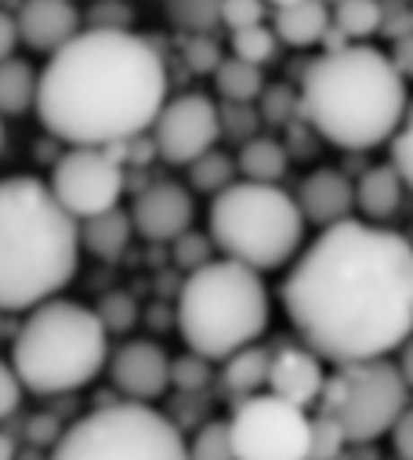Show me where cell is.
<instances>
[{
    "label": "cell",
    "instance_id": "6da1fadb",
    "mask_svg": "<svg viewBox=\"0 0 413 460\" xmlns=\"http://www.w3.org/2000/svg\"><path fill=\"white\" fill-rule=\"evenodd\" d=\"M283 312L323 363L388 359L413 333V243L363 217L320 228L290 261Z\"/></svg>",
    "mask_w": 413,
    "mask_h": 460
},
{
    "label": "cell",
    "instance_id": "7a4b0ae2",
    "mask_svg": "<svg viewBox=\"0 0 413 460\" xmlns=\"http://www.w3.org/2000/svg\"><path fill=\"white\" fill-rule=\"evenodd\" d=\"M171 91L167 62L131 30H80L37 73V117L69 149H110L145 135Z\"/></svg>",
    "mask_w": 413,
    "mask_h": 460
},
{
    "label": "cell",
    "instance_id": "3957f363",
    "mask_svg": "<svg viewBox=\"0 0 413 460\" xmlns=\"http://www.w3.org/2000/svg\"><path fill=\"white\" fill-rule=\"evenodd\" d=\"M406 102V80L395 73L391 58L373 44H348L308 62L297 91V117L323 142L345 153H366L395 135Z\"/></svg>",
    "mask_w": 413,
    "mask_h": 460
},
{
    "label": "cell",
    "instance_id": "277c9868",
    "mask_svg": "<svg viewBox=\"0 0 413 460\" xmlns=\"http://www.w3.org/2000/svg\"><path fill=\"white\" fill-rule=\"evenodd\" d=\"M80 265L76 221L33 174L0 178V312L58 297Z\"/></svg>",
    "mask_w": 413,
    "mask_h": 460
},
{
    "label": "cell",
    "instance_id": "5b68a950",
    "mask_svg": "<svg viewBox=\"0 0 413 460\" xmlns=\"http://www.w3.org/2000/svg\"><path fill=\"white\" fill-rule=\"evenodd\" d=\"M272 301L265 279L229 258L189 272L174 297V326L192 356L225 363L268 330Z\"/></svg>",
    "mask_w": 413,
    "mask_h": 460
},
{
    "label": "cell",
    "instance_id": "8992f818",
    "mask_svg": "<svg viewBox=\"0 0 413 460\" xmlns=\"http://www.w3.org/2000/svg\"><path fill=\"white\" fill-rule=\"evenodd\" d=\"M110 363V333L94 308L51 297L30 308L12 344V370L37 395L87 388Z\"/></svg>",
    "mask_w": 413,
    "mask_h": 460
},
{
    "label": "cell",
    "instance_id": "52a82bcc",
    "mask_svg": "<svg viewBox=\"0 0 413 460\" xmlns=\"http://www.w3.org/2000/svg\"><path fill=\"white\" fill-rule=\"evenodd\" d=\"M206 236L229 261L261 276L297 258L304 243V217L286 189L233 181L211 199Z\"/></svg>",
    "mask_w": 413,
    "mask_h": 460
},
{
    "label": "cell",
    "instance_id": "ba28073f",
    "mask_svg": "<svg viewBox=\"0 0 413 460\" xmlns=\"http://www.w3.org/2000/svg\"><path fill=\"white\" fill-rule=\"evenodd\" d=\"M48 460H189V442L160 410L120 399L62 428Z\"/></svg>",
    "mask_w": 413,
    "mask_h": 460
},
{
    "label": "cell",
    "instance_id": "9c48e42d",
    "mask_svg": "<svg viewBox=\"0 0 413 460\" xmlns=\"http://www.w3.org/2000/svg\"><path fill=\"white\" fill-rule=\"evenodd\" d=\"M320 413L341 428V435L352 442H373L391 431L399 413L409 406V388L402 385L395 363L388 359H366V363H345L327 374Z\"/></svg>",
    "mask_w": 413,
    "mask_h": 460
},
{
    "label": "cell",
    "instance_id": "30bf717a",
    "mask_svg": "<svg viewBox=\"0 0 413 460\" xmlns=\"http://www.w3.org/2000/svg\"><path fill=\"white\" fill-rule=\"evenodd\" d=\"M225 424L236 460H308L312 413L279 402L268 392L240 399Z\"/></svg>",
    "mask_w": 413,
    "mask_h": 460
},
{
    "label": "cell",
    "instance_id": "8fae6325",
    "mask_svg": "<svg viewBox=\"0 0 413 460\" xmlns=\"http://www.w3.org/2000/svg\"><path fill=\"white\" fill-rule=\"evenodd\" d=\"M48 189L73 221H87L94 214H106V210L120 207V196L127 189V171H124L120 146L66 149L51 167Z\"/></svg>",
    "mask_w": 413,
    "mask_h": 460
},
{
    "label": "cell",
    "instance_id": "7c38bea8",
    "mask_svg": "<svg viewBox=\"0 0 413 460\" xmlns=\"http://www.w3.org/2000/svg\"><path fill=\"white\" fill-rule=\"evenodd\" d=\"M149 131H153L149 142L160 160H167L174 167H189L203 153H211L222 138L218 102L206 94H196V91L167 98Z\"/></svg>",
    "mask_w": 413,
    "mask_h": 460
},
{
    "label": "cell",
    "instance_id": "4fadbf2b",
    "mask_svg": "<svg viewBox=\"0 0 413 460\" xmlns=\"http://www.w3.org/2000/svg\"><path fill=\"white\" fill-rule=\"evenodd\" d=\"M110 381L124 395V402L153 406L171 388V356L156 341H127L110 352Z\"/></svg>",
    "mask_w": 413,
    "mask_h": 460
},
{
    "label": "cell",
    "instance_id": "5bb4252c",
    "mask_svg": "<svg viewBox=\"0 0 413 460\" xmlns=\"http://www.w3.org/2000/svg\"><path fill=\"white\" fill-rule=\"evenodd\" d=\"M192 196L178 181H153L131 203V228L149 243H174L192 228Z\"/></svg>",
    "mask_w": 413,
    "mask_h": 460
},
{
    "label": "cell",
    "instance_id": "9a60e30c",
    "mask_svg": "<svg viewBox=\"0 0 413 460\" xmlns=\"http://www.w3.org/2000/svg\"><path fill=\"white\" fill-rule=\"evenodd\" d=\"M323 385H327V367L312 349H304V344H283V349L272 352L268 381H265L272 399L290 402L308 413L320 402Z\"/></svg>",
    "mask_w": 413,
    "mask_h": 460
},
{
    "label": "cell",
    "instance_id": "2e32d148",
    "mask_svg": "<svg viewBox=\"0 0 413 460\" xmlns=\"http://www.w3.org/2000/svg\"><path fill=\"white\" fill-rule=\"evenodd\" d=\"M19 44L40 55H55L80 33V12L73 0H22L15 12Z\"/></svg>",
    "mask_w": 413,
    "mask_h": 460
},
{
    "label": "cell",
    "instance_id": "e0dca14e",
    "mask_svg": "<svg viewBox=\"0 0 413 460\" xmlns=\"http://www.w3.org/2000/svg\"><path fill=\"white\" fill-rule=\"evenodd\" d=\"M294 203H297L301 217H304L308 225H316V228L341 225V221H348V217L356 214L352 181H348L341 171H334V167H320V171L308 174V178L301 181Z\"/></svg>",
    "mask_w": 413,
    "mask_h": 460
},
{
    "label": "cell",
    "instance_id": "ac0fdd59",
    "mask_svg": "<svg viewBox=\"0 0 413 460\" xmlns=\"http://www.w3.org/2000/svg\"><path fill=\"white\" fill-rule=\"evenodd\" d=\"M352 192H356V210L363 214V221L381 225V221H388L402 207L406 185L399 181L391 164H377V167L363 171L359 181H352Z\"/></svg>",
    "mask_w": 413,
    "mask_h": 460
},
{
    "label": "cell",
    "instance_id": "d6986e66",
    "mask_svg": "<svg viewBox=\"0 0 413 460\" xmlns=\"http://www.w3.org/2000/svg\"><path fill=\"white\" fill-rule=\"evenodd\" d=\"M272 33L286 48H316L330 30V8L320 0H297V4L276 8Z\"/></svg>",
    "mask_w": 413,
    "mask_h": 460
},
{
    "label": "cell",
    "instance_id": "ffe728a7",
    "mask_svg": "<svg viewBox=\"0 0 413 460\" xmlns=\"http://www.w3.org/2000/svg\"><path fill=\"white\" fill-rule=\"evenodd\" d=\"M76 233H80V251H87V254H94L101 261H117V258H124L135 228H131V214L113 207L106 214L76 221Z\"/></svg>",
    "mask_w": 413,
    "mask_h": 460
},
{
    "label": "cell",
    "instance_id": "44dd1931",
    "mask_svg": "<svg viewBox=\"0 0 413 460\" xmlns=\"http://www.w3.org/2000/svg\"><path fill=\"white\" fill-rule=\"evenodd\" d=\"M290 167V153L283 142L254 135L240 146L236 153V174L240 181H254V185H279V178Z\"/></svg>",
    "mask_w": 413,
    "mask_h": 460
},
{
    "label": "cell",
    "instance_id": "7402d4cb",
    "mask_svg": "<svg viewBox=\"0 0 413 460\" xmlns=\"http://www.w3.org/2000/svg\"><path fill=\"white\" fill-rule=\"evenodd\" d=\"M37 102V69L26 58L0 62V120L22 117Z\"/></svg>",
    "mask_w": 413,
    "mask_h": 460
},
{
    "label": "cell",
    "instance_id": "603a6c76",
    "mask_svg": "<svg viewBox=\"0 0 413 460\" xmlns=\"http://www.w3.org/2000/svg\"><path fill=\"white\" fill-rule=\"evenodd\" d=\"M268 359L272 352L261 349V344H247V349H240L236 356L225 359V388L236 392L240 399H250V395H261L265 381H268Z\"/></svg>",
    "mask_w": 413,
    "mask_h": 460
},
{
    "label": "cell",
    "instance_id": "cb8c5ba5",
    "mask_svg": "<svg viewBox=\"0 0 413 460\" xmlns=\"http://www.w3.org/2000/svg\"><path fill=\"white\" fill-rule=\"evenodd\" d=\"M211 76H215L218 94H222L225 102H233V105H250V102H258V94L265 91V73H261L258 66H247V62L233 58V55H225Z\"/></svg>",
    "mask_w": 413,
    "mask_h": 460
},
{
    "label": "cell",
    "instance_id": "d4e9b609",
    "mask_svg": "<svg viewBox=\"0 0 413 460\" xmlns=\"http://www.w3.org/2000/svg\"><path fill=\"white\" fill-rule=\"evenodd\" d=\"M167 22L181 33V37H215L222 0H163Z\"/></svg>",
    "mask_w": 413,
    "mask_h": 460
},
{
    "label": "cell",
    "instance_id": "484cf974",
    "mask_svg": "<svg viewBox=\"0 0 413 460\" xmlns=\"http://www.w3.org/2000/svg\"><path fill=\"white\" fill-rule=\"evenodd\" d=\"M330 26H334L348 44H363V40L373 37L377 26H381L377 0H338V4L330 8Z\"/></svg>",
    "mask_w": 413,
    "mask_h": 460
},
{
    "label": "cell",
    "instance_id": "4316f807",
    "mask_svg": "<svg viewBox=\"0 0 413 460\" xmlns=\"http://www.w3.org/2000/svg\"><path fill=\"white\" fill-rule=\"evenodd\" d=\"M233 181H240V174H236V160L225 156V153H218V149L203 153L199 160L189 164V185H192L196 192H206L211 199H215L218 192H225Z\"/></svg>",
    "mask_w": 413,
    "mask_h": 460
},
{
    "label": "cell",
    "instance_id": "83f0119b",
    "mask_svg": "<svg viewBox=\"0 0 413 460\" xmlns=\"http://www.w3.org/2000/svg\"><path fill=\"white\" fill-rule=\"evenodd\" d=\"M233 58H240V62H247V66H268L272 58H276V33H272V26H250V30H240V33H233Z\"/></svg>",
    "mask_w": 413,
    "mask_h": 460
},
{
    "label": "cell",
    "instance_id": "f1b7e54d",
    "mask_svg": "<svg viewBox=\"0 0 413 460\" xmlns=\"http://www.w3.org/2000/svg\"><path fill=\"white\" fill-rule=\"evenodd\" d=\"M189 460H236L233 442H229V424L225 420H206L189 442Z\"/></svg>",
    "mask_w": 413,
    "mask_h": 460
},
{
    "label": "cell",
    "instance_id": "f546056e",
    "mask_svg": "<svg viewBox=\"0 0 413 460\" xmlns=\"http://www.w3.org/2000/svg\"><path fill=\"white\" fill-rule=\"evenodd\" d=\"M388 142H391V167H395L399 181L406 189H413V98L406 102V112Z\"/></svg>",
    "mask_w": 413,
    "mask_h": 460
},
{
    "label": "cell",
    "instance_id": "4dcf8cb0",
    "mask_svg": "<svg viewBox=\"0 0 413 460\" xmlns=\"http://www.w3.org/2000/svg\"><path fill=\"white\" fill-rule=\"evenodd\" d=\"M348 438L341 435V428L334 420H327L323 413L312 417V431H308V460H338L345 453Z\"/></svg>",
    "mask_w": 413,
    "mask_h": 460
},
{
    "label": "cell",
    "instance_id": "1f68e13d",
    "mask_svg": "<svg viewBox=\"0 0 413 460\" xmlns=\"http://www.w3.org/2000/svg\"><path fill=\"white\" fill-rule=\"evenodd\" d=\"M94 315L101 319V326H106V333H124V330H131L135 323H138V305H135V297L131 294H106L98 301V308H94Z\"/></svg>",
    "mask_w": 413,
    "mask_h": 460
},
{
    "label": "cell",
    "instance_id": "d6a6232c",
    "mask_svg": "<svg viewBox=\"0 0 413 460\" xmlns=\"http://www.w3.org/2000/svg\"><path fill=\"white\" fill-rule=\"evenodd\" d=\"M258 102H261V109H258L261 117L258 120H265V124L283 128V124H290L297 117V91H290L286 84H276V87L265 84V91L258 94Z\"/></svg>",
    "mask_w": 413,
    "mask_h": 460
},
{
    "label": "cell",
    "instance_id": "836d02e7",
    "mask_svg": "<svg viewBox=\"0 0 413 460\" xmlns=\"http://www.w3.org/2000/svg\"><path fill=\"white\" fill-rule=\"evenodd\" d=\"M222 58H225V55H222V44H218L215 37H181V62H185L192 73L211 76Z\"/></svg>",
    "mask_w": 413,
    "mask_h": 460
},
{
    "label": "cell",
    "instance_id": "e575fe53",
    "mask_svg": "<svg viewBox=\"0 0 413 460\" xmlns=\"http://www.w3.org/2000/svg\"><path fill=\"white\" fill-rule=\"evenodd\" d=\"M265 0H222V12H218V22L229 30V33H240V30H250V26H265Z\"/></svg>",
    "mask_w": 413,
    "mask_h": 460
},
{
    "label": "cell",
    "instance_id": "d590c367",
    "mask_svg": "<svg viewBox=\"0 0 413 460\" xmlns=\"http://www.w3.org/2000/svg\"><path fill=\"white\" fill-rule=\"evenodd\" d=\"M174 261H178V269H185V272H196V269H203L206 261H215V243H211V236H199V233H181L178 240H174Z\"/></svg>",
    "mask_w": 413,
    "mask_h": 460
},
{
    "label": "cell",
    "instance_id": "8d00e7d4",
    "mask_svg": "<svg viewBox=\"0 0 413 460\" xmlns=\"http://www.w3.org/2000/svg\"><path fill=\"white\" fill-rule=\"evenodd\" d=\"M206 381H211V363H206L203 356L185 352V356L171 359V385H174V388H181V392H199V388H206Z\"/></svg>",
    "mask_w": 413,
    "mask_h": 460
},
{
    "label": "cell",
    "instance_id": "74e56055",
    "mask_svg": "<svg viewBox=\"0 0 413 460\" xmlns=\"http://www.w3.org/2000/svg\"><path fill=\"white\" fill-rule=\"evenodd\" d=\"M377 8H381V26L377 33L384 40H402L413 33V8L406 4V0H377Z\"/></svg>",
    "mask_w": 413,
    "mask_h": 460
},
{
    "label": "cell",
    "instance_id": "f35d334b",
    "mask_svg": "<svg viewBox=\"0 0 413 460\" xmlns=\"http://www.w3.org/2000/svg\"><path fill=\"white\" fill-rule=\"evenodd\" d=\"M218 124H222V135H236L240 146H243V142L254 138V131H258V112H254L250 105H233V102H225V105H218Z\"/></svg>",
    "mask_w": 413,
    "mask_h": 460
},
{
    "label": "cell",
    "instance_id": "ab89813d",
    "mask_svg": "<svg viewBox=\"0 0 413 460\" xmlns=\"http://www.w3.org/2000/svg\"><path fill=\"white\" fill-rule=\"evenodd\" d=\"M131 19L135 15L124 0H94V8L87 12V30H127Z\"/></svg>",
    "mask_w": 413,
    "mask_h": 460
},
{
    "label": "cell",
    "instance_id": "60d3db41",
    "mask_svg": "<svg viewBox=\"0 0 413 460\" xmlns=\"http://www.w3.org/2000/svg\"><path fill=\"white\" fill-rule=\"evenodd\" d=\"M22 392H26V388L19 385V377H15V370H12V363L0 359V420L12 417V413L19 410Z\"/></svg>",
    "mask_w": 413,
    "mask_h": 460
},
{
    "label": "cell",
    "instance_id": "b9f144b4",
    "mask_svg": "<svg viewBox=\"0 0 413 460\" xmlns=\"http://www.w3.org/2000/svg\"><path fill=\"white\" fill-rule=\"evenodd\" d=\"M391 449L399 460H413V402L399 413V420L391 424Z\"/></svg>",
    "mask_w": 413,
    "mask_h": 460
},
{
    "label": "cell",
    "instance_id": "7bdbcfd3",
    "mask_svg": "<svg viewBox=\"0 0 413 460\" xmlns=\"http://www.w3.org/2000/svg\"><path fill=\"white\" fill-rule=\"evenodd\" d=\"M388 58H391V66H395V73H399L402 80H413V33L402 37V40H395Z\"/></svg>",
    "mask_w": 413,
    "mask_h": 460
},
{
    "label": "cell",
    "instance_id": "ee69618b",
    "mask_svg": "<svg viewBox=\"0 0 413 460\" xmlns=\"http://www.w3.org/2000/svg\"><path fill=\"white\" fill-rule=\"evenodd\" d=\"M15 48H19V26H15V15L0 8V62H4V58H15Z\"/></svg>",
    "mask_w": 413,
    "mask_h": 460
},
{
    "label": "cell",
    "instance_id": "f6af8a7d",
    "mask_svg": "<svg viewBox=\"0 0 413 460\" xmlns=\"http://www.w3.org/2000/svg\"><path fill=\"white\" fill-rule=\"evenodd\" d=\"M26 431H30V438H33V442H51V446H55V438L62 435V428H58L51 417H33Z\"/></svg>",
    "mask_w": 413,
    "mask_h": 460
},
{
    "label": "cell",
    "instance_id": "bcb514c9",
    "mask_svg": "<svg viewBox=\"0 0 413 460\" xmlns=\"http://www.w3.org/2000/svg\"><path fill=\"white\" fill-rule=\"evenodd\" d=\"M395 370H399V377H402V385L413 392V333L399 344V363H395Z\"/></svg>",
    "mask_w": 413,
    "mask_h": 460
},
{
    "label": "cell",
    "instance_id": "7dc6e473",
    "mask_svg": "<svg viewBox=\"0 0 413 460\" xmlns=\"http://www.w3.org/2000/svg\"><path fill=\"white\" fill-rule=\"evenodd\" d=\"M0 460H19V449H15V438L0 431Z\"/></svg>",
    "mask_w": 413,
    "mask_h": 460
},
{
    "label": "cell",
    "instance_id": "c3c4849f",
    "mask_svg": "<svg viewBox=\"0 0 413 460\" xmlns=\"http://www.w3.org/2000/svg\"><path fill=\"white\" fill-rule=\"evenodd\" d=\"M265 4H272V8H286V4H297V0H265Z\"/></svg>",
    "mask_w": 413,
    "mask_h": 460
},
{
    "label": "cell",
    "instance_id": "681fc988",
    "mask_svg": "<svg viewBox=\"0 0 413 460\" xmlns=\"http://www.w3.org/2000/svg\"><path fill=\"white\" fill-rule=\"evenodd\" d=\"M4 142H8V131H4V120H0V153H4Z\"/></svg>",
    "mask_w": 413,
    "mask_h": 460
},
{
    "label": "cell",
    "instance_id": "f907efd6",
    "mask_svg": "<svg viewBox=\"0 0 413 460\" xmlns=\"http://www.w3.org/2000/svg\"><path fill=\"white\" fill-rule=\"evenodd\" d=\"M320 4H327V8H334V4H338V0H320Z\"/></svg>",
    "mask_w": 413,
    "mask_h": 460
},
{
    "label": "cell",
    "instance_id": "816d5d0a",
    "mask_svg": "<svg viewBox=\"0 0 413 460\" xmlns=\"http://www.w3.org/2000/svg\"><path fill=\"white\" fill-rule=\"evenodd\" d=\"M406 4H413V0H406Z\"/></svg>",
    "mask_w": 413,
    "mask_h": 460
},
{
    "label": "cell",
    "instance_id": "f5cc1de1",
    "mask_svg": "<svg viewBox=\"0 0 413 460\" xmlns=\"http://www.w3.org/2000/svg\"><path fill=\"white\" fill-rule=\"evenodd\" d=\"M409 8H413V4H409Z\"/></svg>",
    "mask_w": 413,
    "mask_h": 460
}]
</instances>
